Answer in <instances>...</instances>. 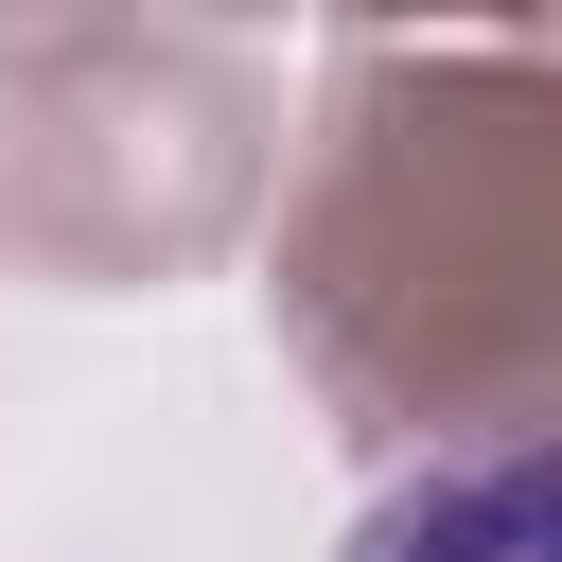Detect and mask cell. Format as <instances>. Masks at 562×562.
Masks as SVG:
<instances>
[{
  "label": "cell",
  "mask_w": 562,
  "mask_h": 562,
  "mask_svg": "<svg viewBox=\"0 0 562 562\" xmlns=\"http://www.w3.org/2000/svg\"><path fill=\"white\" fill-rule=\"evenodd\" d=\"M334 562H562V439H474V457H422L404 492L351 509Z\"/></svg>",
  "instance_id": "1"
}]
</instances>
